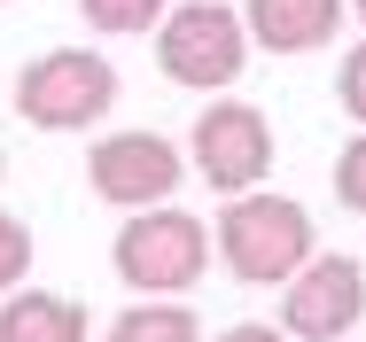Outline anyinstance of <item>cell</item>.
<instances>
[{"label": "cell", "mask_w": 366, "mask_h": 342, "mask_svg": "<svg viewBox=\"0 0 366 342\" xmlns=\"http://www.w3.org/2000/svg\"><path fill=\"white\" fill-rule=\"evenodd\" d=\"M249 16L226 8V0H172V16L156 24V63L172 86H195V94H226L242 70H249Z\"/></svg>", "instance_id": "cell-3"}, {"label": "cell", "mask_w": 366, "mask_h": 342, "mask_svg": "<svg viewBox=\"0 0 366 342\" xmlns=\"http://www.w3.org/2000/svg\"><path fill=\"white\" fill-rule=\"evenodd\" d=\"M351 16H359V24H366V0H351Z\"/></svg>", "instance_id": "cell-16"}, {"label": "cell", "mask_w": 366, "mask_h": 342, "mask_svg": "<svg viewBox=\"0 0 366 342\" xmlns=\"http://www.w3.org/2000/svg\"><path fill=\"white\" fill-rule=\"evenodd\" d=\"M335 203L351 218H366V133L343 140V156H335Z\"/></svg>", "instance_id": "cell-13"}, {"label": "cell", "mask_w": 366, "mask_h": 342, "mask_svg": "<svg viewBox=\"0 0 366 342\" xmlns=\"http://www.w3.org/2000/svg\"><path fill=\"white\" fill-rule=\"evenodd\" d=\"M242 16H249V39L265 55H320L343 31L351 0H249Z\"/></svg>", "instance_id": "cell-8"}, {"label": "cell", "mask_w": 366, "mask_h": 342, "mask_svg": "<svg viewBox=\"0 0 366 342\" xmlns=\"http://www.w3.org/2000/svg\"><path fill=\"white\" fill-rule=\"evenodd\" d=\"M187 156L172 148L164 133H102L86 148V187L117 210H148V203H172Z\"/></svg>", "instance_id": "cell-7"}, {"label": "cell", "mask_w": 366, "mask_h": 342, "mask_svg": "<svg viewBox=\"0 0 366 342\" xmlns=\"http://www.w3.org/2000/svg\"><path fill=\"white\" fill-rule=\"evenodd\" d=\"M219 342H296V335H289V327H226Z\"/></svg>", "instance_id": "cell-15"}, {"label": "cell", "mask_w": 366, "mask_h": 342, "mask_svg": "<svg viewBox=\"0 0 366 342\" xmlns=\"http://www.w3.org/2000/svg\"><path fill=\"white\" fill-rule=\"evenodd\" d=\"M359 319H366V265L343 257V249H320L281 288V327L296 342H343Z\"/></svg>", "instance_id": "cell-6"}, {"label": "cell", "mask_w": 366, "mask_h": 342, "mask_svg": "<svg viewBox=\"0 0 366 342\" xmlns=\"http://www.w3.org/2000/svg\"><path fill=\"white\" fill-rule=\"evenodd\" d=\"M0 342H86V311L55 288H8L0 296Z\"/></svg>", "instance_id": "cell-9"}, {"label": "cell", "mask_w": 366, "mask_h": 342, "mask_svg": "<svg viewBox=\"0 0 366 342\" xmlns=\"http://www.w3.org/2000/svg\"><path fill=\"white\" fill-rule=\"evenodd\" d=\"M78 16L109 39H133V31H156L172 16V0H78Z\"/></svg>", "instance_id": "cell-11"}, {"label": "cell", "mask_w": 366, "mask_h": 342, "mask_svg": "<svg viewBox=\"0 0 366 342\" xmlns=\"http://www.w3.org/2000/svg\"><path fill=\"white\" fill-rule=\"evenodd\" d=\"M335 101H343V117H351V125H366V39L335 63Z\"/></svg>", "instance_id": "cell-14"}, {"label": "cell", "mask_w": 366, "mask_h": 342, "mask_svg": "<svg viewBox=\"0 0 366 342\" xmlns=\"http://www.w3.org/2000/svg\"><path fill=\"white\" fill-rule=\"evenodd\" d=\"M211 257H219V233H203V218H187L172 203L125 210V226L109 241V265H117V280L133 296H179V288L203 280Z\"/></svg>", "instance_id": "cell-2"}, {"label": "cell", "mask_w": 366, "mask_h": 342, "mask_svg": "<svg viewBox=\"0 0 366 342\" xmlns=\"http://www.w3.org/2000/svg\"><path fill=\"white\" fill-rule=\"evenodd\" d=\"M102 342H203V327L179 296H141L133 311H117V327Z\"/></svg>", "instance_id": "cell-10"}, {"label": "cell", "mask_w": 366, "mask_h": 342, "mask_svg": "<svg viewBox=\"0 0 366 342\" xmlns=\"http://www.w3.org/2000/svg\"><path fill=\"white\" fill-rule=\"evenodd\" d=\"M24 273H31V226L0 210V296H8V288H24Z\"/></svg>", "instance_id": "cell-12"}, {"label": "cell", "mask_w": 366, "mask_h": 342, "mask_svg": "<svg viewBox=\"0 0 366 342\" xmlns=\"http://www.w3.org/2000/svg\"><path fill=\"white\" fill-rule=\"evenodd\" d=\"M211 233H219V265L234 280H249V288H289V280L320 257L312 210L296 203V195H265V187L226 195V210H219Z\"/></svg>", "instance_id": "cell-1"}, {"label": "cell", "mask_w": 366, "mask_h": 342, "mask_svg": "<svg viewBox=\"0 0 366 342\" xmlns=\"http://www.w3.org/2000/svg\"><path fill=\"white\" fill-rule=\"evenodd\" d=\"M187 156H195V171H203L211 195H249L273 171V125L249 101H211L195 117V133H187Z\"/></svg>", "instance_id": "cell-5"}, {"label": "cell", "mask_w": 366, "mask_h": 342, "mask_svg": "<svg viewBox=\"0 0 366 342\" xmlns=\"http://www.w3.org/2000/svg\"><path fill=\"white\" fill-rule=\"evenodd\" d=\"M0 171H8V156H0Z\"/></svg>", "instance_id": "cell-17"}, {"label": "cell", "mask_w": 366, "mask_h": 342, "mask_svg": "<svg viewBox=\"0 0 366 342\" xmlns=\"http://www.w3.org/2000/svg\"><path fill=\"white\" fill-rule=\"evenodd\" d=\"M117 109V70L94 47H47L39 63L16 70V117L39 133H86Z\"/></svg>", "instance_id": "cell-4"}]
</instances>
